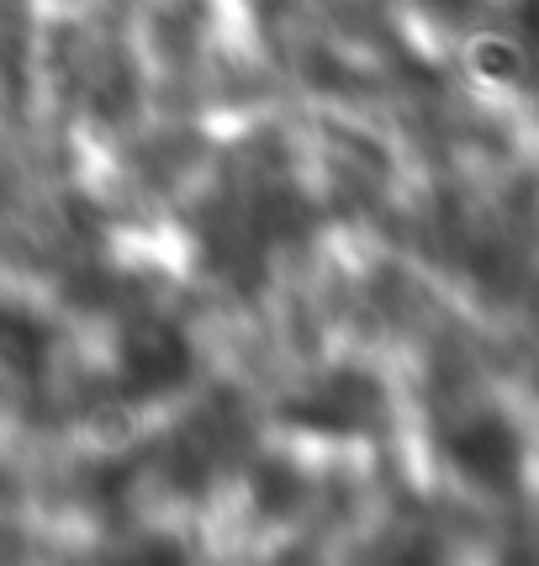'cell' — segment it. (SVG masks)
Listing matches in <instances>:
<instances>
[{
  "label": "cell",
  "mask_w": 539,
  "mask_h": 566,
  "mask_svg": "<svg viewBox=\"0 0 539 566\" xmlns=\"http://www.w3.org/2000/svg\"><path fill=\"white\" fill-rule=\"evenodd\" d=\"M318 233V197L307 191L292 144L270 127L228 148L186 207L191 260L228 296H260Z\"/></svg>",
  "instance_id": "cell-1"
},
{
  "label": "cell",
  "mask_w": 539,
  "mask_h": 566,
  "mask_svg": "<svg viewBox=\"0 0 539 566\" xmlns=\"http://www.w3.org/2000/svg\"><path fill=\"white\" fill-rule=\"evenodd\" d=\"M434 450L466 488L508 497L524 476V429L487 397H455L434 408Z\"/></svg>",
  "instance_id": "cell-2"
},
{
  "label": "cell",
  "mask_w": 539,
  "mask_h": 566,
  "mask_svg": "<svg viewBox=\"0 0 539 566\" xmlns=\"http://www.w3.org/2000/svg\"><path fill=\"white\" fill-rule=\"evenodd\" d=\"M197 376V345L191 334L165 313H133L117 328L112 349V392L127 408H154L175 397Z\"/></svg>",
  "instance_id": "cell-3"
},
{
  "label": "cell",
  "mask_w": 539,
  "mask_h": 566,
  "mask_svg": "<svg viewBox=\"0 0 539 566\" xmlns=\"http://www.w3.org/2000/svg\"><path fill=\"white\" fill-rule=\"evenodd\" d=\"M387 387L360 366L318 370L281 402V423L318 440H370L387 429Z\"/></svg>",
  "instance_id": "cell-4"
},
{
  "label": "cell",
  "mask_w": 539,
  "mask_h": 566,
  "mask_svg": "<svg viewBox=\"0 0 539 566\" xmlns=\"http://www.w3.org/2000/svg\"><path fill=\"white\" fill-rule=\"evenodd\" d=\"M249 450H254L249 413L222 392L207 408H197L165 440V482H170L175 493L201 497V493H212L239 461H249Z\"/></svg>",
  "instance_id": "cell-5"
},
{
  "label": "cell",
  "mask_w": 539,
  "mask_h": 566,
  "mask_svg": "<svg viewBox=\"0 0 539 566\" xmlns=\"http://www.w3.org/2000/svg\"><path fill=\"white\" fill-rule=\"evenodd\" d=\"M53 360V328L22 302H0V366L22 387H38Z\"/></svg>",
  "instance_id": "cell-6"
}]
</instances>
